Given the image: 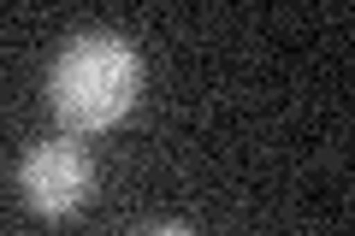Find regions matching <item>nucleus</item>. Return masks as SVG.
Returning a JSON list of instances; mask_svg holds the SVG:
<instances>
[{
    "label": "nucleus",
    "instance_id": "1",
    "mask_svg": "<svg viewBox=\"0 0 355 236\" xmlns=\"http://www.w3.org/2000/svg\"><path fill=\"white\" fill-rule=\"evenodd\" d=\"M142 95V60L113 30H83L60 48L48 71V107L71 136H101L137 107Z\"/></svg>",
    "mask_w": 355,
    "mask_h": 236
},
{
    "label": "nucleus",
    "instance_id": "2",
    "mask_svg": "<svg viewBox=\"0 0 355 236\" xmlns=\"http://www.w3.org/2000/svg\"><path fill=\"white\" fill-rule=\"evenodd\" d=\"M18 189H24L30 212H42V219H65V212H77L89 201V189H95V165H89V154L77 148L71 136H53V142H36V148L24 154V165H18Z\"/></svg>",
    "mask_w": 355,
    "mask_h": 236
},
{
    "label": "nucleus",
    "instance_id": "3",
    "mask_svg": "<svg viewBox=\"0 0 355 236\" xmlns=\"http://www.w3.org/2000/svg\"><path fill=\"white\" fill-rule=\"evenodd\" d=\"M148 236H196L190 224H160V230H148Z\"/></svg>",
    "mask_w": 355,
    "mask_h": 236
}]
</instances>
